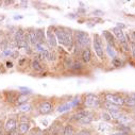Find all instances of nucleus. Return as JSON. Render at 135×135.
<instances>
[{"instance_id":"obj_28","label":"nucleus","mask_w":135,"mask_h":135,"mask_svg":"<svg viewBox=\"0 0 135 135\" xmlns=\"http://www.w3.org/2000/svg\"><path fill=\"white\" fill-rule=\"evenodd\" d=\"M73 65H74V62H73L71 59L67 57V59L65 60V66H66V67H70V68H73Z\"/></svg>"},{"instance_id":"obj_18","label":"nucleus","mask_w":135,"mask_h":135,"mask_svg":"<svg viewBox=\"0 0 135 135\" xmlns=\"http://www.w3.org/2000/svg\"><path fill=\"white\" fill-rule=\"evenodd\" d=\"M75 134V130H74V127L68 124L64 128V132H63V135H74Z\"/></svg>"},{"instance_id":"obj_44","label":"nucleus","mask_w":135,"mask_h":135,"mask_svg":"<svg viewBox=\"0 0 135 135\" xmlns=\"http://www.w3.org/2000/svg\"><path fill=\"white\" fill-rule=\"evenodd\" d=\"M129 97H131L132 99H134V100H135V94H131V95H130Z\"/></svg>"},{"instance_id":"obj_29","label":"nucleus","mask_w":135,"mask_h":135,"mask_svg":"<svg viewBox=\"0 0 135 135\" xmlns=\"http://www.w3.org/2000/svg\"><path fill=\"white\" fill-rule=\"evenodd\" d=\"M112 63H113V65L115 67H120L121 66V61L119 59H117V57H114L113 61H112Z\"/></svg>"},{"instance_id":"obj_3","label":"nucleus","mask_w":135,"mask_h":135,"mask_svg":"<svg viewBox=\"0 0 135 135\" xmlns=\"http://www.w3.org/2000/svg\"><path fill=\"white\" fill-rule=\"evenodd\" d=\"M84 104L88 108H96L99 105V99L96 95H93V94H88L86 95L85 97V100H84Z\"/></svg>"},{"instance_id":"obj_24","label":"nucleus","mask_w":135,"mask_h":135,"mask_svg":"<svg viewBox=\"0 0 135 135\" xmlns=\"http://www.w3.org/2000/svg\"><path fill=\"white\" fill-rule=\"evenodd\" d=\"M105 108L109 110V111H119V109H118V105H115V104H113V103H111V102H105Z\"/></svg>"},{"instance_id":"obj_37","label":"nucleus","mask_w":135,"mask_h":135,"mask_svg":"<svg viewBox=\"0 0 135 135\" xmlns=\"http://www.w3.org/2000/svg\"><path fill=\"white\" fill-rule=\"evenodd\" d=\"M108 52H109V54H110L112 57H115V51L111 48V46H108Z\"/></svg>"},{"instance_id":"obj_23","label":"nucleus","mask_w":135,"mask_h":135,"mask_svg":"<svg viewBox=\"0 0 135 135\" xmlns=\"http://www.w3.org/2000/svg\"><path fill=\"white\" fill-rule=\"evenodd\" d=\"M55 35H56L57 42H59L60 44H63V30L56 29V30H55Z\"/></svg>"},{"instance_id":"obj_19","label":"nucleus","mask_w":135,"mask_h":135,"mask_svg":"<svg viewBox=\"0 0 135 135\" xmlns=\"http://www.w3.org/2000/svg\"><path fill=\"white\" fill-rule=\"evenodd\" d=\"M86 115H88V112H86V111H81V112H78L77 114L74 115V119L79 121V120H81L83 117H85Z\"/></svg>"},{"instance_id":"obj_32","label":"nucleus","mask_w":135,"mask_h":135,"mask_svg":"<svg viewBox=\"0 0 135 135\" xmlns=\"http://www.w3.org/2000/svg\"><path fill=\"white\" fill-rule=\"evenodd\" d=\"M69 107H70L69 104L62 105V107H60V108H59V110H57V111H59V112H61V113H62V112H65V111H67V110L69 109Z\"/></svg>"},{"instance_id":"obj_48","label":"nucleus","mask_w":135,"mask_h":135,"mask_svg":"<svg viewBox=\"0 0 135 135\" xmlns=\"http://www.w3.org/2000/svg\"><path fill=\"white\" fill-rule=\"evenodd\" d=\"M133 34H134V36H135V32H134V33H133Z\"/></svg>"},{"instance_id":"obj_42","label":"nucleus","mask_w":135,"mask_h":135,"mask_svg":"<svg viewBox=\"0 0 135 135\" xmlns=\"http://www.w3.org/2000/svg\"><path fill=\"white\" fill-rule=\"evenodd\" d=\"M9 135H21L19 132H16V131H13V132H11Z\"/></svg>"},{"instance_id":"obj_1","label":"nucleus","mask_w":135,"mask_h":135,"mask_svg":"<svg viewBox=\"0 0 135 135\" xmlns=\"http://www.w3.org/2000/svg\"><path fill=\"white\" fill-rule=\"evenodd\" d=\"M76 40H77V44H79L80 47H86L89 44V37L87 35V33H85L83 31H78L77 32Z\"/></svg>"},{"instance_id":"obj_49","label":"nucleus","mask_w":135,"mask_h":135,"mask_svg":"<svg viewBox=\"0 0 135 135\" xmlns=\"http://www.w3.org/2000/svg\"><path fill=\"white\" fill-rule=\"evenodd\" d=\"M74 135H78V134H74Z\"/></svg>"},{"instance_id":"obj_9","label":"nucleus","mask_w":135,"mask_h":135,"mask_svg":"<svg viewBox=\"0 0 135 135\" xmlns=\"http://www.w3.org/2000/svg\"><path fill=\"white\" fill-rule=\"evenodd\" d=\"M28 38H29V44L34 45V46L38 45V41H37V37H36V34H35V31L34 32L33 31L28 32Z\"/></svg>"},{"instance_id":"obj_25","label":"nucleus","mask_w":135,"mask_h":135,"mask_svg":"<svg viewBox=\"0 0 135 135\" xmlns=\"http://www.w3.org/2000/svg\"><path fill=\"white\" fill-rule=\"evenodd\" d=\"M124 104H127L128 107H135V100L131 97H128L127 99H124Z\"/></svg>"},{"instance_id":"obj_47","label":"nucleus","mask_w":135,"mask_h":135,"mask_svg":"<svg viewBox=\"0 0 135 135\" xmlns=\"http://www.w3.org/2000/svg\"><path fill=\"white\" fill-rule=\"evenodd\" d=\"M1 126H2V123H1V120H0V128H1Z\"/></svg>"},{"instance_id":"obj_22","label":"nucleus","mask_w":135,"mask_h":135,"mask_svg":"<svg viewBox=\"0 0 135 135\" xmlns=\"http://www.w3.org/2000/svg\"><path fill=\"white\" fill-rule=\"evenodd\" d=\"M32 68L35 69L36 71H41V70L43 69L42 66H41V64H40V62H38L37 60H33V61H32Z\"/></svg>"},{"instance_id":"obj_45","label":"nucleus","mask_w":135,"mask_h":135,"mask_svg":"<svg viewBox=\"0 0 135 135\" xmlns=\"http://www.w3.org/2000/svg\"><path fill=\"white\" fill-rule=\"evenodd\" d=\"M21 4H22V6H26V4H28V3H27L26 1H22V2H21Z\"/></svg>"},{"instance_id":"obj_8","label":"nucleus","mask_w":135,"mask_h":135,"mask_svg":"<svg viewBox=\"0 0 135 135\" xmlns=\"http://www.w3.org/2000/svg\"><path fill=\"white\" fill-rule=\"evenodd\" d=\"M51 110H52V104L50 103V102H44L42 105H41V108H40V111H41V113L42 114H48V113H50L51 112Z\"/></svg>"},{"instance_id":"obj_38","label":"nucleus","mask_w":135,"mask_h":135,"mask_svg":"<svg viewBox=\"0 0 135 135\" xmlns=\"http://www.w3.org/2000/svg\"><path fill=\"white\" fill-rule=\"evenodd\" d=\"M78 135H90V132L87 131V130H81V131L78 133Z\"/></svg>"},{"instance_id":"obj_35","label":"nucleus","mask_w":135,"mask_h":135,"mask_svg":"<svg viewBox=\"0 0 135 135\" xmlns=\"http://www.w3.org/2000/svg\"><path fill=\"white\" fill-rule=\"evenodd\" d=\"M131 50H132V56L133 59H135V42L131 43Z\"/></svg>"},{"instance_id":"obj_39","label":"nucleus","mask_w":135,"mask_h":135,"mask_svg":"<svg viewBox=\"0 0 135 135\" xmlns=\"http://www.w3.org/2000/svg\"><path fill=\"white\" fill-rule=\"evenodd\" d=\"M118 129L120 130V132H123V131H128V130H129L128 128H124V127H123V124L119 126V127H118Z\"/></svg>"},{"instance_id":"obj_17","label":"nucleus","mask_w":135,"mask_h":135,"mask_svg":"<svg viewBox=\"0 0 135 135\" xmlns=\"http://www.w3.org/2000/svg\"><path fill=\"white\" fill-rule=\"evenodd\" d=\"M90 56H91V54H90V50L89 49H85L82 52V59H83V61L85 63H88L90 61Z\"/></svg>"},{"instance_id":"obj_34","label":"nucleus","mask_w":135,"mask_h":135,"mask_svg":"<svg viewBox=\"0 0 135 135\" xmlns=\"http://www.w3.org/2000/svg\"><path fill=\"white\" fill-rule=\"evenodd\" d=\"M119 120H120V122H121V123H127V122L131 121V119H130L128 116H121Z\"/></svg>"},{"instance_id":"obj_40","label":"nucleus","mask_w":135,"mask_h":135,"mask_svg":"<svg viewBox=\"0 0 135 135\" xmlns=\"http://www.w3.org/2000/svg\"><path fill=\"white\" fill-rule=\"evenodd\" d=\"M113 135H129V134H127V132H116Z\"/></svg>"},{"instance_id":"obj_7","label":"nucleus","mask_w":135,"mask_h":135,"mask_svg":"<svg viewBox=\"0 0 135 135\" xmlns=\"http://www.w3.org/2000/svg\"><path fill=\"white\" fill-rule=\"evenodd\" d=\"M113 33L117 36V38L119 40V42L121 43V44H124V43H127V40H126V36H124V34H123V32H122V30L120 29V28H118V27H115L114 29H113Z\"/></svg>"},{"instance_id":"obj_2","label":"nucleus","mask_w":135,"mask_h":135,"mask_svg":"<svg viewBox=\"0 0 135 135\" xmlns=\"http://www.w3.org/2000/svg\"><path fill=\"white\" fill-rule=\"evenodd\" d=\"M105 99L108 102H111L115 105H122L124 104V99L121 98L120 96L118 95H115V94H107L105 95Z\"/></svg>"},{"instance_id":"obj_33","label":"nucleus","mask_w":135,"mask_h":135,"mask_svg":"<svg viewBox=\"0 0 135 135\" xmlns=\"http://www.w3.org/2000/svg\"><path fill=\"white\" fill-rule=\"evenodd\" d=\"M12 50L10 49V48H7L6 50H3L2 51V56H7V55H12Z\"/></svg>"},{"instance_id":"obj_26","label":"nucleus","mask_w":135,"mask_h":135,"mask_svg":"<svg viewBox=\"0 0 135 135\" xmlns=\"http://www.w3.org/2000/svg\"><path fill=\"white\" fill-rule=\"evenodd\" d=\"M98 129H99V131L100 132H108V131H110V129H111V127L109 126V124H99V127H98Z\"/></svg>"},{"instance_id":"obj_5","label":"nucleus","mask_w":135,"mask_h":135,"mask_svg":"<svg viewBox=\"0 0 135 135\" xmlns=\"http://www.w3.org/2000/svg\"><path fill=\"white\" fill-rule=\"evenodd\" d=\"M63 45L67 48H70L73 45V35L68 30H63Z\"/></svg>"},{"instance_id":"obj_11","label":"nucleus","mask_w":135,"mask_h":135,"mask_svg":"<svg viewBox=\"0 0 135 135\" xmlns=\"http://www.w3.org/2000/svg\"><path fill=\"white\" fill-rule=\"evenodd\" d=\"M103 36L105 37V40L108 41V43H109V46H114L115 45V41H114V36H113V34L111 32H109V31H103Z\"/></svg>"},{"instance_id":"obj_50","label":"nucleus","mask_w":135,"mask_h":135,"mask_svg":"<svg viewBox=\"0 0 135 135\" xmlns=\"http://www.w3.org/2000/svg\"><path fill=\"white\" fill-rule=\"evenodd\" d=\"M0 44H1V41H0Z\"/></svg>"},{"instance_id":"obj_14","label":"nucleus","mask_w":135,"mask_h":135,"mask_svg":"<svg viewBox=\"0 0 135 135\" xmlns=\"http://www.w3.org/2000/svg\"><path fill=\"white\" fill-rule=\"evenodd\" d=\"M30 130V124L29 122H21L19 124V133L20 134H26Z\"/></svg>"},{"instance_id":"obj_36","label":"nucleus","mask_w":135,"mask_h":135,"mask_svg":"<svg viewBox=\"0 0 135 135\" xmlns=\"http://www.w3.org/2000/svg\"><path fill=\"white\" fill-rule=\"evenodd\" d=\"M101 116H102V119H103V120H107V121L111 120V116L109 115V113H103Z\"/></svg>"},{"instance_id":"obj_41","label":"nucleus","mask_w":135,"mask_h":135,"mask_svg":"<svg viewBox=\"0 0 135 135\" xmlns=\"http://www.w3.org/2000/svg\"><path fill=\"white\" fill-rule=\"evenodd\" d=\"M17 56H18V52H17V51H14V52H12V57H14V59H17Z\"/></svg>"},{"instance_id":"obj_20","label":"nucleus","mask_w":135,"mask_h":135,"mask_svg":"<svg viewBox=\"0 0 135 135\" xmlns=\"http://www.w3.org/2000/svg\"><path fill=\"white\" fill-rule=\"evenodd\" d=\"M91 121H93V116H91L90 114L86 115V116L83 117L81 120H79V122H80L81 124H88V123H90Z\"/></svg>"},{"instance_id":"obj_43","label":"nucleus","mask_w":135,"mask_h":135,"mask_svg":"<svg viewBox=\"0 0 135 135\" xmlns=\"http://www.w3.org/2000/svg\"><path fill=\"white\" fill-rule=\"evenodd\" d=\"M7 67H10V68H11V67H13V64L11 62H8L7 63Z\"/></svg>"},{"instance_id":"obj_12","label":"nucleus","mask_w":135,"mask_h":135,"mask_svg":"<svg viewBox=\"0 0 135 135\" xmlns=\"http://www.w3.org/2000/svg\"><path fill=\"white\" fill-rule=\"evenodd\" d=\"M27 100H28L27 95L22 94V95L17 96V98H16V101H15V102H16V104H17V105H22V104L27 103Z\"/></svg>"},{"instance_id":"obj_6","label":"nucleus","mask_w":135,"mask_h":135,"mask_svg":"<svg viewBox=\"0 0 135 135\" xmlns=\"http://www.w3.org/2000/svg\"><path fill=\"white\" fill-rule=\"evenodd\" d=\"M16 127H17V122H16V120L13 119V118H10V119L7 120V122H6V124H4V130H6L7 132L11 133V132L15 131Z\"/></svg>"},{"instance_id":"obj_21","label":"nucleus","mask_w":135,"mask_h":135,"mask_svg":"<svg viewBox=\"0 0 135 135\" xmlns=\"http://www.w3.org/2000/svg\"><path fill=\"white\" fill-rule=\"evenodd\" d=\"M109 115L111 116V118L114 119H120V117L122 116L119 111H109Z\"/></svg>"},{"instance_id":"obj_13","label":"nucleus","mask_w":135,"mask_h":135,"mask_svg":"<svg viewBox=\"0 0 135 135\" xmlns=\"http://www.w3.org/2000/svg\"><path fill=\"white\" fill-rule=\"evenodd\" d=\"M25 34H26V33L23 32V30H22V29H19V30L15 33V40H14V41H15L16 43H19V42L23 41Z\"/></svg>"},{"instance_id":"obj_27","label":"nucleus","mask_w":135,"mask_h":135,"mask_svg":"<svg viewBox=\"0 0 135 135\" xmlns=\"http://www.w3.org/2000/svg\"><path fill=\"white\" fill-rule=\"evenodd\" d=\"M19 111H20V112H22V113L29 112V111H31V105H30V104H27V103H25V104L20 105V108H19Z\"/></svg>"},{"instance_id":"obj_15","label":"nucleus","mask_w":135,"mask_h":135,"mask_svg":"<svg viewBox=\"0 0 135 135\" xmlns=\"http://www.w3.org/2000/svg\"><path fill=\"white\" fill-rule=\"evenodd\" d=\"M6 98H7L8 102H15L16 98H17V95H16L14 91H8V93L6 94Z\"/></svg>"},{"instance_id":"obj_10","label":"nucleus","mask_w":135,"mask_h":135,"mask_svg":"<svg viewBox=\"0 0 135 135\" xmlns=\"http://www.w3.org/2000/svg\"><path fill=\"white\" fill-rule=\"evenodd\" d=\"M35 34H36L38 44H41V45L44 44V42H45V31L43 29H37L36 32H35Z\"/></svg>"},{"instance_id":"obj_4","label":"nucleus","mask_w":135,"mask_h":135,"mask_svg":"<svg viewBox=\"0 0 135 135\" xmlns=\"http://www.w3.org/2000/svg\"><path fill=\"white\" fill-rule=\"evenodd\" d=\"M94 49H95L96 54L100 59H103V56H104V54H103V47H102V43H101V41H100L98 35H95V38H94Z\"/></svg>"},{"instance_id":"obj_30","label":"nucleus","mask_w":135,"mask_h":135,"mask_svg":"<svg viewBox=\"0 0 135 135\" xmlns=\"http://www.w3.org/2000/svg\"><path fill=\"white\" fill-rule=\"evenodd\" d=\"M29 135H44V133H43V131H41L40 129H34Z\"/></svg>"},{"instance_id":"obj_31","label":"nucleus","mask_w":135,"mask_h":135,"mask_svg":"<svg viewBox=\"0 0 135 135\" xmlns=\"http://www.w3.org/2000/svg\"><path fill=\"white\" fill-rule=\"evenodd\" d=\"M82 68V64L80 62H75L74 65H73V69L77 70V69H81Z\"/></svg>"},{"instance_id":"obj_16","label":"nucleus","mask_w":135,"mask_h":135,"mask_svg":"<svg viewBox=\"0 0 135 135\" xmlns=\"http://www.w3.org/2000/svg\"><path fill=\"white\" fill-rule=\"evenodd\" d=\"M48 43H49V45L52 46V47H55L56 44H57L56 38H55V35L53 34V33H51V32L48 33Z\"/></svg>"},{"instance_id":"obj_46","label":"nucleus","mask_w":135,"mask_h":135,"mask_svg":"<svg viewBox=\"0 0 135 135\" xmlns=\"http://www.w3.org/2000/svg\"><path fill=\"white\" fill-rule=\"evenodd\" d=\"M0 135H2V130H1V128H0Z\"/></svg>"}]
</instances>
